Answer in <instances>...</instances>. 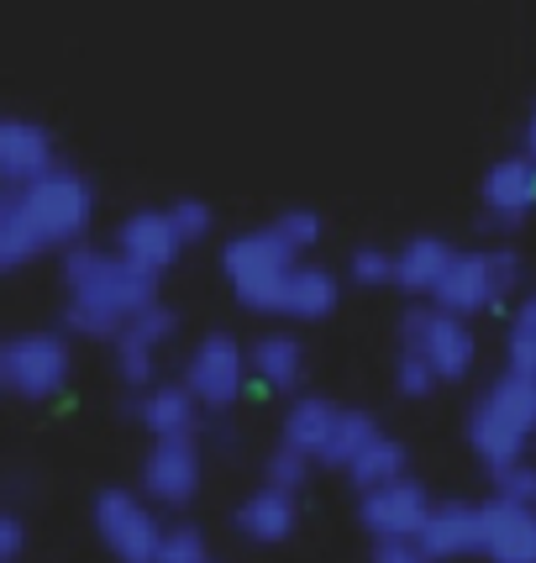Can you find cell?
<instances>
[{"label":"cell","instance_id":"2e32d148","mask_svg":"<svg viewBox=\"0 0 536 563\" xmlns=\"http://www.w3.org/2000/svg\"><path fill=\"white\" fill-rule=\"evenodd\" d=\"M484 559L489 563H536V506L489 500L484 506Z\"/></svg>","mask_w":536,"mask_h":563},{"label":"cell","instance_id":"83f0119b","mask_svg":"<svg viewBox=\"0 0 536 563\" xmlns=\"http://www.w3.org/2000/svg\"><path fill=\"white\" fill-rule=\"evenodd\" d=\"M437 385H442L437 368L426 364L421 353H411V347H405V353H400V364H394V390L405 395V400H426Z\"/></svg>","mask_w":536,"mask_h":563},{"label":"cell","instance_id":"7c38bea8","mask_svg":"<svg viewBox=\"0 0 536 563\" xmlns=\"http://www.w3.org/2000/svg\"><path fill=\"white\" fill-rule=\"evenodd\" d=\"M179 247H185V232L174 227V211H137V217H126L116 227V253L126 264L147 269L153 279L179 258Z\"/></svg>","mask_w":536,"mask_h":563},{"label":"cell","instance_id":"9a60e30c","mask_svg":"<svg viewBox=\"0 0 536 563\" xmlns=\"http://www.w3.org/2000/svg\"><path fill=\"white\" fill-rule=\"evenodd\" d=\"M421 542L432 559H468V553H484V506H468V500H442L432 506Z\"/></svg>","mask_w":536,"mask_h":563},{"label":"cell","instance_id":"ac0fdd59","mask_svg":"<svg viewBox=\"0 0 536 563\" xmlns=\"http://www.w3.org/2000/svg\"><path fill=\"white\" fill-rule=\"evenodd\" d=\"M300 527V506H294V490H273V485H264V490H253L237 506V532L253 542H284Z\"/></svg>","mask_w":536,"mask_h":563},{"label":"cell","instance_id":"8992f818","mask_svg":"<svg viewBox=\"0 0 536 563\" xmlns=\"http://www.w3.org/2000/svg\"><path fill=\"white\" fill-rule=\"evenodd\" d=\"M69 368H74L69 343L53 338V332H22V338H11L0 347V385L16 400H32V406H43V400L64 390Z\"/></svg>","mask_w":536,"mask_h":563},{"label":"cell","instance_id":"5bb4252c","mask_svg":"<svg viewBox=\"0 0 536 563\" xmlns=\"http://www.w3.org/2000/svg\"><path fill=\"white\" fill-rule=\"evenodd\" d=\"M53 137L48 126L26 122V117H5L0 122V179H5V190H22L32 179H43L53 174Z\"/></svg>","mask_w":536,"mask_h":563},{"label":"cell","instance_id":"8fae6325","mask_svg":"<svg viewBox=\"0 0 536 563\" xmlns=\"http://www.w3.org/2000/svg\"><path fill=\"white\" fill-rule=\"evenodd\" d=\"M364 527L373 538H421L426 516H432V500L415 479H394V485H379V490H364Z\"/></svg>","mask_w":536,"mask_h":563},{"label":"cell","instance_id":"30bf717a","mask_svg":"<svg viewBox=\"0 0 536 563\" xmlns=\"http://www.w3.org/2000/svg\"><path fill=\"white\" fill-rule=\"evenodd\" d=\"M143 490L158 506H190L200 490V448L196 438H158L143 459Z\"/></svg>","mask_w":536,"mask_h":563},{"label":"cell","instance_id":"ba28073f","mask_svg":"<svg viewBox=\"0 0 536 563\" xmlns=\"http://www.w3.org/2000/svg\"><path fill=\"white\" fill-rule=\"evenodd\" d=\"M96 532L116 563H158V548H164L158 516L147 511V500H137L132 490L96 495Z\"/></svg>","mask_w":536,"mask_h":563},{"label":"cell","instance_id":"4316f807","mask_svg":"<svg viewBox=\"0 0 536 563\" xmlns=\"http://www.w3.org/2000/svg\"><path fill=\"white\" fill-rule=\"evenodd\" d=\"M311 453H300V448H290V442H279L273 453H268V464H264V479L273 485V490H300L305 485V474H311Z\"/></svg>","mask_w":536,"mask_h":563},{"label":"cell","instance_id":"7a4b0ae2","mask_svg":"<svg viewBox=\"0 0 536 563\" xmlns=\"http://www.w3.org/2000/svg\"><path fill=\"white\" fill-rule=\"evenodd\" d=\"M64 285L69 306L64 321L79 338H122L147 306H158V279L137 264H126L122 253H96V247L74 243L64 253Z\"/></svg>","mask_w":536,"mask_h":563},{"label":"cell","instance_id":"d6986e66","mask_svg":"<svg viewBox=\"0 0 536 563\" xmlns=\"http://www.w3.org/2000/svg\"><path fill=\"white\" fill-rule=\"evenodd\" d=\"M458 258V247L442 243V238H411V243L394 253V285L411 295H437V285L447 279Z\"/></svg>","mask_w":536,"mask_h":563},{"label":"cell","instance_id":"e0dca14e","mask_svg":"<svg viewBox=\"0 0 536 563\" xmlns=\"http://www.w3.org/2000/svg\"><path fill=\"white\" fill-rule=\"evenodd\" d=\"M200 411H205V406L196 400L190 385H153V390L132 406V417L143 421L153 438H196Z\"/></svg>","mask_w":536,"mask_h":563},{"label":"cell","instance_id":"f546056e","mask_svg":"<svg viewBox=\"0 0 536 563\" xmlns=\"http://www.w3.org/2000/svg\"><path fill=\"white\" fill-rule=\"evenodd\" d=\"M494 495L500 500H515V506H536V464H511V468H494Z\"/></svg>","mask_w":536,"mask_h":563},{"label":"cell","instance_id":"52a82bcc","mask_svg":"<svg viewBox=\"0 0 536 563\" xmlns=\"http://www.w3.org/2000/svg\"><path fill=\"white\" fill-rule=\"evenodd\" d=\"M400 338L411 353H421L426 364L437 368V379H464L468 368H473V332H468V317H453V311H442V306H415L405 311L400 321Z\"/></svg>","mask_w":536,"mask_h":563},{"label":"cell","instance_id":"603a6c76","mask_svg":"<svg viewBox=\"0 0 536 563\" xmlns=\"http://www.w3.org/2000/svg\"><path fill=\"white\" fill-rule=\"evenodd\" d=\"M347 474H353V485H358V490H379V485H394V479H405V448L379 432V438L368 442L364 453H358V459L347 464Z\"/></svg>","mask_w":536,"mask_h":563},{"label":"cell","instance_id":"f1b7e54d","mask_svg":"<svg viewBox=\"0 0 536 563\" xmlns=\"http://www.w3.org/2000/svg\"><path fill=\"white\" fill-rule=\"evenodd\" d=\"M158 563H211V548H205L196 527H169L164 548H158Z\"/></svg>","mask_w":536,"mask_h":563},{"label":"cell","instance_id":"ffe728a7","mask_svg":"<svg viewBox=\"0 0 536 563\" xmlns=\"http://www.w3.org/2000/svg\"><path fill=\"white\" fill-rule=\"evenodd\" d=\"M253 374L264 379L268 390H294L300 379H305V347L294 343L290 332H268L253 343Z\"/></svg>","mask_w":536,"mask_h":563},{"label":"cell","instance_id":"3957f363","mask_svg":"<svg viewBox=\"0 0 536 563\" xmlns=\"http://www.w3.org/2000/svg\"><path fill=\"white\" fill-rule=\"evenodd\" d=\"M536 438V374L526 368H505L479 406L468 411V448L479 453V464L511 468L526 459V442Z\"/></svg>","mask_w":536,"mask_h":563},{"label":"cell","instance_id":"6da1fadb","mask_svg":"<svg viewBox=\"0 0 536 563\" xmlns=\"http://www.w3.org/2000/svg\"><path fill=\"white\" fill-rule=\"evenodd\" d=\"M96 217L85 174L53 169L0 200V269H22L48 247H74Z\"/></svg>","mask_w":536,"mask_h":563},{"label":"cell","instance_id":"e575fe53","mask_svg":"<svg viewBox=\"0 0 536 563\" xmlns=\"http://www.w3.org/2000/svg\"><path fill=\"white\" fill-rule=\"evenodd\" d=\"M22 542H26V532H22V516H0V563H16L22 559Z\"/></svg>","mask_w":536,"mask_h":563},{"label":"cell","instance_id":"277c9868","mask_svg":"<svg viewBox=\"0 0 536 563\" xmlns=\"http://www.w3.org/2000/svg\"><path fill=\"white\" fill-rule=\"evenodd\" d=\"M294 269H300V253L273 227L243 232L221 253V274H226L232 295L243 300L247 311H284V290H290Z\"/></svg>","mask_w":536,"mask_h":563},{"label":"cell","instance_id":"44dd1931","mask_svg":"<svg viewBox=\"0 0 536 563\" xmlns=\"http://www.w3.org/2000/svg\"><path fill=\"white\" fill-rule=\"evenodd\" d=\"M337 406L332 400H321V395H305V400H294L290 417H284V442L300 448V453H311L321 464V453H326V442L337 432Z\"/></svg>","mask_w":536,"mask_h":563},{"label":"cell","instance_id":"4fadbf2b","mask_svg":"<svg viewBox=\"0 0 536 563\" xmlns=\"http://www.w3.org/2000/svg\"><path fill=\"white\" fill-rule=\"evenodd\" d=\"M484 211L494 227H521L536 211V158L511 153L484 174Z\"/></svg>","mask_w":536,"mask_h":563},{"label":"cell","instance_id":"9c48e42d","mask_svg":"<svg viewBox=\"0 0 536 563\" xmlns=\"http://www.w3.org/2000/svg\"><path fill=\"white\" fill-rule=\"evenodd\" d=\"M247 347L232 338V332H211L200 338V347L190 353L185 364V385L196 390V400L205 411H232L237 395H243V379H247Z\"/></svg>","mask_w":536,"mask_h":563},{"label":"cell","instance_id":"4dcf8cb0","mask_svg":"<svg viewBox=\"0 0 536 563\" xmlns=\"http://www.w3.org/2000/svg\"><path fill=\"white\" fill-rule=\"evenodd\" d=\"M273 232L294 247V253H311L321 243V217L316 211H284V217L273 221Z\"/></svg>","mask_w":536,"mask_h":563},{"label":"cell","instance_id":"1f68e13d","mask_svg":"<svg viewBox=\"0 0 536 563\" xmlns=\"http://www.w3.org/2000/svg\"><path fill=\"white\" fill-rule=\"evenodd\" d=\"M347 269H353L358 285H390L394 279V253H384V247H358Z\"/></svg>","mask_w":536,"mask_h":563},{"label":"cell","instance_id":"7402d4cb","mask_svg":"<svg viewBox=\"0 0 536 563\" xmlns=\"http://www.w3.org/2000/svg\"><path fill=\"white\" fill-rule=\"evenodd\" d=\"M332 306H337V279L316 264H300L290 274V290H284V311L279 317H294V321H321L332 317Z\"/></svg>","mask_w":536,"mask_h":563},{"label":"cell","instance_id":"484cf974","mask_svg":"<svg viewBox=\"0 0 536 563\" xmlns=\"http://www.w3.org/2000/svg\"><path fill=\"white\" fill-rule=\"evenodd\" d=\"M153 353H158V343L137 338L132 327H126L122 338H116V374H122L132 390H143L147 379H153Z\"/></svg>","mask_w":536,"mask_h":563},{"label":"cell","instance_id":"5b68a950","mask_svg":"<svg viewBox=\"0 0 536 563\" xmlns=\"http://www.w3.org/2000/svg\"><path fill=\"white\" fill-rule=\"evenodd\" d=\"M515 285H521V258L515 253H505V247L458 253L432 300H437L442 311H453V317H479V311H494Z\"/></svg>","mask_w":536,"mask_h":563},{"label":"cell","instance_id":"d6a6232c","mask_svg":"<svg viewBox=\"0 0 536 563\" xmlns=\"http://www.w3.org/2000/svg\"><path fill=\"white\" fill-rule=\"evenodd\" d=\"M373 563H437L421 538H373Z\"/></svg>","mask_w":536,"mask_h":563},{"label":"cell","instance_id":"d4e9b609","mask_svg":"<svg viewBox=\"0 0 536 563\" xmlns=\"http://www.w3.org/2000/svg\"><path fill=\"white\" fill-rule=\"evenodd\" d=\"M505 358H511V368L536 374V295H526V300L515 306L511 332H505Z\"/></svg>","mask_w":536,"mask_h":563},{"label":"cell","instance_id":"d590c367","mask_svg":"<svg viewBox=\"0 0 536 563\" xmlns=\"http://www.w3.org/2000/svg\"><path fill=\"white\" fill-rule=\"evenodd\" d=\"M526 153L536 158V111H532V122H526Z\"/></svg>","mask_w":536,"mask_h":563},{"label":"cell","instance_id":"cb8c5ba5","mask_svg":"<svg viewBox=\"0 0 536 563\" xmlns=\"http://www.w3.org/2000/svg\"><path fill=\"white\" fill-rule=\"evenodd\" d=\"M379 438V421L368 417V411H342L337 417V432H332V442H326V453H321V464L332 468H347L358 453H364L368 442Z\"/></svg>","mask_w":536,"mask_h":563},{"label":"cell","instance_id":"836d02e7","mask_svg":"<svg viewBox=\"0 0 536 563\" xmlns=\"http://www.w3.org/2000/svg\"><path fill=\"white\" fill-rule=\"evenodd\" d=\"M169 211H174V227L185 232V243L211 238V206H200V200H179V206H169Z\"/></svg>","mask_w":536,"mask_h":563}]
</instances>
